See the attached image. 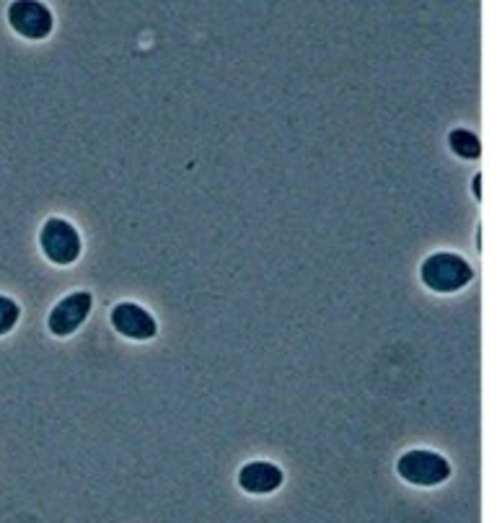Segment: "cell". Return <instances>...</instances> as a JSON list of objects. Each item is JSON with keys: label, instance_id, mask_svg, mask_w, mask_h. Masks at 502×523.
<instances>
[{"label": "cell", "instance_id": "6da1fadb", "mask_svg": "<svg viewBox=\"0 0 502 523\" xmlns=\"http://www.w3.org/2000/svg\"><path fill=\"white\" fill-rule=\"evenodd\" d=\"M420 278L435 293H456L474 280V270L459 254L438 252L422 262Z\"/></svg>", "mask_w": 502, "mask_h": 523}, {"label": "cell", "instance_id": "7a4b0ae2", "mask_svg": "<svg viewBox=\"0 0 502 523\" xmlns=\"http://www.w3.org/2000/svg\"><path fill=\"white\" fill-rule=\"evenodd\" d=\"M396 472L409 485L435 487L443 485L451 477V464H448L446 456L417 448V451H407L402 459L396 461Z\"/></svg>", "mask_w": 502, "mask_h": 523}, {"label": "cell", "instance_id": "3957f363", "mask_svg": "<svg viewBox=\"0 0 502 523\" xmlns=\"http://www.w3.org/2000/svg\"><path fill=\"white\" fill-rule=\"evenodd\" d=\"M39 246L44 257L55 265H73L83 252V239L78 228L65 218H50L39 231Z\"/></svg>", "mask_w": 502, "mask_h": 523}, {"label": "cell", "instance_id": "277c9868", "mask_svg": "<svg viewBox=\"0 0 502 523\" xmlns=\"http://www.w3.org/2000/svg\"><path fill=\"white\" fill-rule=\"evenodd\" d=\"M8 24L13 26V32L21 34L24 39H39L50 37L55 19H52V11L42 3H34V0H19V3H11L8 6Z\"/></svg>", "mask_w": 502, "mask_h": 523}, {"label": "cell", "instance_id": "5b68a950", "mask_svg": "<svg viewBox=\"0 0 502 523\" xmlns=\"http://www.w3.org/2000/svg\"><path fill=\"white\" fill-rule=\"evenodd\" d=\"M91 306H94V298L88 290H76L65 296L63 301L57 303L55 309L50 311V319H47V327L55 337H70L73 332L83 327V322L91 314Z\"/></svg>", "mask_w": 502, "mask_h": 523}, {"label": "cell", "instance_id": "8992f818", "mask_svg": "<svg viewBox=\"0 0 502 523\" xmlns=\"http://www.w3.org/2000/svg\"><path fill=\"white\" fill-rule=\"evenodd\" d=\"M112 327L127 337V340L145 342L153 340L158 332V324L143 306L138 303H117L112 311Z\"/></svg>", "mask_w": 502, "mask_h": 523}, {"label": "cell", "instance_id": "52a82bcc", "mask_svg": "<svg viewBox=\"0 0 502 523\" xmlns=\"http://www.w3.org/2000/svg\"><path fill=\"white\" fill-rule=\"evenodd\" d=\"M285 482L283 469L272 461H249L239 472L241 490L249 495H270Z\"/></svg>", "mask_w": 502, "mask_h": 523}, {"label": "cell", "instance_id": "ba28073f", "mask_svg": "<svg viewBox=\"0 0 502 523\" xmlns=\"http://www.w3.org/2000/svg\"><path fill=\"white\" fill-rule=\"evenodd\" d=\"M448 145H451V151L456 153V156L469 158V161L482 156V143H479V138L471 133V130H464V127L451 130V135H448Z\"/></svg>", "mask_w": 502, "mask_h": 523}, {"label": "cell", "instance_id": "9c48e42d", "mask_svg": "<svg viewBox=\"0 0 502 523\" xmlns=\"http://www.w3.org/2000/svg\"><path fill=\"white\" fill-rule=\"evenodd\" d=\"M19 316H21L19 303L8 296H0V337L11 332V329L19 324Z\"/></svg>", "mask_w": 502, "mask_h": 523}, {"label": "cell", "instance_id": "30bf717a", "mask_svg": "<svg viewBox=\"0 0 502 523\" xmlns=\"http://www.w3.org/2000/svg\"><path fill=\"white\" fill-rule=\"evenodd\" d=\"M471 190H474V197H477V200H482V177L474 179V184H471Z\"/></svg>", "mask_w": 502, "mask_h": 523}]
</instances>
